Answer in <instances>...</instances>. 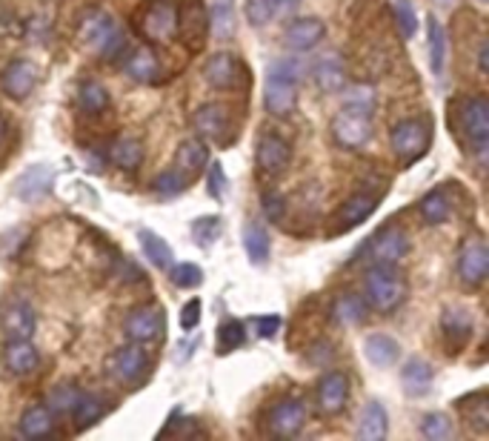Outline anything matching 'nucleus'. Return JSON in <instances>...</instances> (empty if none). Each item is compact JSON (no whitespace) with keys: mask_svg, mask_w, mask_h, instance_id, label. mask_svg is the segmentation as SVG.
<instances>
[{"mask_svg":"<svg viewBox=\"0 0 489 441\" xmlns=\"http://www.w3.org/2000/svg\"><path fill=\"white\" fill-rule=\"evenodd\" d=\"M243 15H247L249 27L261 29L272 20L278 12H275V0H243Z\"/></svg>","mask_w":489,"mask_h":441,"instance_id":"obj_46","label":"nucleus"},{"mask_svg":"<svg viewBox=\"0 0 489 441\" xmlns=\"http://www.w3.org/2000/svg\"><path fill=\"white\" fill-rule=\"evenodd\" d=\"M312 78H315V87L321 89L324 95H332L340 92L347 87V66L340 55H326L315 64L312 69Z\"/></svg>","mask_w":489,"mask_h":441,"instance_id":"obj_24","label":"nucleus"},{"mask_svg":"<svg viewBox=\"0 0 489 441\" xmlns=\"http://www.w3.org/2000/svg\"><path fill=\"white\" fill-rule=\"evenodd\" d=\"M458 410L467 413V422L475 427L478 433H486L489 430V401L484 393H475L470 398H461L458 401Z\"/></svg>","mask_w":489,"mask_h":441,"instance_id":"obj_41","label":"nucleus"},{"mask_svg":"<svg viewBox=\"0 0 489 441\" xmlns=\"http://www.w3.org/2000/svg\"><path fill=\"white\" fill-rule=\"evenodd\" d=\"M486 41H481V46H478V69H481V75H486Z\"/></svg>","mask_w":489,"mask_h":441,"instance_id":"obj_56","label":"nucleus"},{"mask_svg":"<svg viewBox=\"0 0 489 441\" xmlns=\"http://www.w3.org/2000/svg\"><path fill=\"white\" fill-rule=\"evenodd\" d=\"M430 141H432L430 124H426V120H418V118L401 120V124H395L393 132H389L393 152L398 155V161L403 166H409V164L418 161V158L430 150Z\"/></svg>","mask_w":489,"mask_h":441,"instance_id":"obj_5","label":"nucleus"},{"mask_svg":"<svg viewBox=\"0 0 489 441\" xmlns=\"http://www.w3.org/2000/svg\"><path fill=\"white\" fill-rule=\"evenodd\" d=\"M109 161H112L115 166L126 169V173H132V169H138L141 161H143V146L138 138H129V135H124V138H115L112 146H109Z\"/></svg>","mask_w":489,"mask_h":441,"instance_id":"obj_35","label":"nucleus"},{"mask_svg":"<svg viewBox=\"0 0 489 441\" xmlns=\"http://www.w3.org/2000/svg\"><path fill=\"white\" fill-rule=\"evenodd\" d=\"M255 161H258V169L266 178H278L287 173L292 161V146L284 135L264 132L258 138V150H255Z\"/></svg>","mask_w":489,"mask_h":441,"instance_id":"obj_10","label":"nucleus"},{"mask_svg":"<svg viewBox=\"0 0 489 441\" xmlns=\"http://www.w3.org/2000/svg\"><path fill=\"white\" fill-rule=\"evenodd\" d=\"M363 355L372 367H393L401 355V347L393 336L384 333H370L363 338Z\"/></svg>","mask_w":489,"mask_h":441,"instance_id":"obj_30","label":"nucleus"},{"mask_svg":"<svg viewBox=\"0 0 489 441\" xmlns=\"http://www.w3.org/2000/svg\"><path fill=\"white\" fill-rule=\"evenodd\" d=\"M201 304H203L201 298H192V301L183 304V310H180V329L183 333H192V329L201 324V313H203Z\"/></svg>","mask_w":489,"mask_h":441,"instance_id":"obj_51","label":"nucleus"},{"mask_svg":"<svg viewBox=\"0 0 489 441\" xmlns=\"http://www.w3.org/2000/svg\"><path fill=\"white\" fill-rule=\"evenodd\" d=\"M426 41H430V66H432V72L435 75H444L449 41H447V29L432 15L426 18Z\"/></svg>","mask_w":489,"mask_h":441,"instance_id":"obj_34","label":"nucleus"},{"mask_svg":"<svg viewBox=\"0 0 489 441\" xmlns=\"http://www.w3.org/2000/svg\"><path fill=\"white\" fill-rule=\"evenodd\" d=\"M421 433L430 441H449L455 436V427H452V419L444 413H430L421 424Z\"/></svg>","mask_w":489,"mask_h":441,"instance_id":"obj_45","label":"nucleus"},{"mask_svg":"<svg viewBox=\"0 0 489 441\" xmlns=\"http://www.w3.org/2000/svg\"><path fill=\"white\" fill-rule=\"evenodd\" d=\"M435 4H438V6H444V9H452V6L458 4V0H435Z\"/></svg>","mask_w":489,"mask_h":441,"instance_id":"obj_58","label":"nucleus"},{"mask_svg":"<svg viewBox=\"0 0 489 441\" xmlns=\"http://www.w3.org/2000/svg\"><path fill=\"white\" fill-rule=\"evenodd\" d=\"M109 413V404H103L101 398L80 393L78 404L72 407V422H75V430H89L97 422Z\"/></svg>","mask_w":489,"mask_h":441,"instance_id":"obj_37","label":"nucleus"},{"mask_svg":"<svg viewBox=\"0 0 489 441\" xmlns=\"http://www.w3.org/2000/svg\"><path fill=\"white\" fill-rule=\"evenodd\" d=\"M218 229H221V220L218 218H201L192 224V236L198 244H212L218 238Z\"/></svg>","mask_w":489,"mask_h":441,"instance_id":"obj_50","label":"nucleus"},{"mask_svg":"<svg viewBox=\"0 0 489 441\" xmlns=\"http://www.w3.org/2000/svg\"><path fill=\"white\" fill-rule=\"evenodd\" d=\"M4 141H6V118L0 115V146H4Z\"/></svg>","mask_w":489,"mask_h":441,"instance_id":"obj_57","label":"nucleus"},{"mask_svg":"<svg viewBox=\"0 0 489 441\" xmlns=\"http://www.w3.org/2000/svg\"><path fill=\"white\" fill-rule=\"evenodd\" d=\"M252 324H255V329H258L261 338H272L284 321H280L278 315H258V318H252Z\"/></svg>","mask_w":489,"mask_h":441,"instance_id":"obj_53","label":"nucleus"},{"mask_svg":"<svg viewBox=\"0 0 489 441\" xmlns=\"http://www.w3.org/2000/svg\"><path fill=\"white\" fill-rule=\"evenodd\" d=\"M55 430V413L46 404H32L20 415V436L27 438H46Z\"/></svg>","mask_w":489,"mask_h":441,"instance_id":"obj_31","label":"nucleus"},{"mask_svg":"<svg viewBox=\"0 0 489 441\" xmlns=\"http://www.w3.org/2000/svg\"><path fill=\"white\" fill-rule=\"evenodd\" d=\"M134 27L149 43H172L178 38V6L175 0H149L134 15Z\"/></svg>","mask_w":489,"mask_h":441,"instance_id":"obj_3","label":"nucleus"},{"mask_svg":"<svg viewBox=\"0 0 489 441\" xmlns=\"http://www.w3.org/2000/svg\"><path fill=\"white\" fill-rule=\"evenodd\" d=\"M375 206H378L375 195H370V192H355L352 198H347L335 210L332 224H329V238H338V236H344V232L361 227L363 220L375 213Z\"/></svg>","mask_w":489,"mask_h":441,"instance_id":"obj_12","label":"nucleus"},{"mask_svg":"<svg viewBox=\"0 0 489 441\" xmlns=\"http://www.w3.org/2000/svg\"><path fill=\"white\" fill-rule=\"evenodd\" d=\"M298 75L301 66L295 60H275L264 81V106L269 115L287 118L298 106Z\"/></svg>","mask_w":489,"mask_h":441,"instance_id":"obj_1","label":"nucleus"},{"mask_svg":"<svg viewBox=\"0 0 489 441\" xmlns=\"http://www.w3.org/2000/svg\"><path fill=\"white\" fill-rule=\"evenodd\" d=\"M192 127L203 141H212L218 146H226L229 132H232V112L224 104H203L195 109Z\"/></svg>","mask_w":489,"mask_h":441,"instance_id":"obj_9","label":"nucleus"},{"mask_svg":"<svg viewBox=\"0 0 489 441\" xmlns=\"http://www.w3.org/2000/svg\"><path fill=\"white\" fill-rule=\"evenodd\" d=\"M206 164H210V150H206L201 141H183L178 146V152H175V169L187 181L201 178Z\"/></svg>","mask_w":489,"mask_h":441,"instance_id":"obj_25","label":"nucleus"},{"mask_svg":"<svg viewBox=\"0 0 489 441\" xmlns=\"http://www.w3.org/2000/svg\"><path fill=\"white\" fill-rule=\"evenodd\" d=\"M206 169H210V192H212V198L218 201H224V195H226V173H224V164H206Z\"/></svg>","mask_w":489,"mask_h":441,"instance_id":"obj_52","label":"nucleus"},{"mask_svg":"<svg viewBox=\"0 0 489 441\" xmlns=\"http://www.w3.org/2000/svg\"><path fill=\"white\" fill-rule=\"evenodd\" d=\"M458 278L463 287L470 290H478L484 281H486V273H489V250L484 241H467L458 252Z\"/></svg>","mask_w":489,"mask_h":441,"instance_id":"obj_15","label":"nucleus"},{"mask_svg":"<svg viewBox=\"0 0 489 441\" xmlns=\"http://www.w3.org/2000/svg\"><path fill=\"white\" fill-rule=\"evenodd\" d=\"M4 355H6L9 370L15 375H27V373H32L34 367L41 364V352H38V347H34L29 338H9Z\"/></svg>","mask_w":489,"mask_h":441,"instance_id":"obj_28","label":"nucleus"},{"mask_svg":"<svg viewBox=\"0 0 489 441\" xmlns=\"http://www.w3.org/2000/svg\"><path fill=\"white\" fill-rule=\"evenodd\" d=\"M324 35H326V23L321 18H298L287 27L284 46L292 49V52H309V49H315L324 41Z\"/></svg>","mask_w":489,"mask_h":441,"instance_id":"obj_19","label":"nucleus"},{"mask_svg":"<svg viewBox=\"0 0 489 441\" xmlns=\"http://www.w3.org/2000/svg\"><path fill=\"white\" fill-rule=\"evenodd\" d=\"M80 38L87 41V46L95 55H101L103 60H112L126 49V35L118 27L112 15L106 12H95L92 18L83 20L80 27Z\"/></svg>","mask_w":489,"mask_h":441,"instance_id":"obj_4","label":"nucleus"},{"mask_svg":"<svg viewBox=\"0 0 489 441\" xmlns=\"http://www.w3.org/2000/svg\"><path fill=\"white\" fill-rule=\"evenodd\" d=\"M243 250H247L252 264H266L269 261L272 244H269L266 229L258 224V220H247V224H243Z\"/></svg>","mask_w":489,"mask_h":441,"instance_id":"obj_36","label":"nucleus"},{"mask_svg":"<svg viewBox=\"0 0 489 441\" xmlns=\"http://www.w3.org/2000/svg\"><path fill=\"white\" fill-rule=\"evenodd\" d=\"M315 401L324 415L344 413L349 401V378L344 373H326L315 387Z\"/></svg>","mask_w":489,"mask_h":441,"instance_id":"obj_17","label":"nucleus"},{"mask_svg":"<svg viewBox=\"0 0 489 441\" xmlns=\"http://www.w3.org/2000/svg\"><path fill=\"white\" fill-rule=\"evenodd\" d=\"M0 327H4L6 338H32L38 329V315L27 301H11L0 313Z\"/></svg>","mask_w":489,"mask_h":441,"instance_id":"obj_21","label":"nucleus"},{"mask_svg":"<svg viewBox=\"0 0 489 441\" xmlns=\"http://www.w3.org/2000/svg\"><path fill=\"white\" fill-rule=\"evenodd\" d=\"M264 210H266V218L269 220H280L284 218V210H287V204H284V198L280 195H264Z\"/></svg>","mask_w":489,"mask_h":441,"instance_id":"obj_54","label":"nucleus"},{"mask_svg":"<svg viewBox=\"0 0 489 441\" xmlns=\"http://www.w3.org/2000/svg\"><path fill=\"white\" fill-rule=\"evenodd\" d=\"M344 106L372 115L375 106H378V92H375V87H370V83H352V87H344Z\"/></svg>","mask_w":489,"mask_h":441,"instance_id":"obj_40","label":"nucleus"},{"mask_svg":"<svg viewBox=\"0 0 489 441\" xmlns=\"http://www.w3.org/2000/svg\"><path fill=\"white\" fill-rule=\"evenodd\" d=\"M366 313H370V304L355 292H344L332 301V321L338 327H358L366 321Z\"/></svg>","mask_w":489,"mask_h":441,"instance_id":"obj_29","label":"nucleus"},{"mask_svg":"<svg viewBox=\"0 0 489 441\" xmlns=\"http://www.w3.org/2000/svg\"><path fill=\"white\" fill-rule=\"evenodd\" d=\"M243 341H247V327H243V321H238V318H226V321L218 327V350L224 355L238 350Z\"/></svg>","mask_w":489,"mask_h":441,"instance_id":"obj_43","label":"nucleus"},{"mask_svg":"<svg viewBox=\"0 0 489 441\" xmlns=\"http://www.w3.org/2000/svg\"><path fill=\"white\" fill-rule=\"evenodd\" d=\"M34 83H38V69H34L32 60H11V64L4 69V75H0V87L9 97H15V101H23L32 89Z\"/></svg>","mask_w":489,"mask_h":441,"instance_id":"obj_20","label":"nucleus"},{"mask_svg":"<svg viewBox=\"0 0 489 441\" xmlns=\"http://www.w3.org/2000/svg\"><path fill=\"white\" fill-rule=\"evenodd\" d=\"M206 15H210V35L218 41H229L235 35V0H212Z\"/></svg>","mask_w":489,"mask_h":441,"instance_id":"obj_33","label":"nucleus"},{"mask_svg":"<svg viewBox=\"0 0 489 441\" xmlns=\"http://www.w3.org/2000/svg\"><path fill=\"white\" fill-rule=\"evenodd\" d=\"M126 75L138 83H155L157 75H161V60L152 52V49H134V52L126 58Z\"/></svg>","mask_w":489,"mask_h":441,"instance_id":"obj_32","label":"nucleus"},{"mask_svg":"<svg viewBox=\"0 0 489 441\" xmlns=\"http://www.w3.org/2000/svg\"><path fill=\"white\" fill-rule=\"evenodd\" d=\"M80 398V387L78 384H57L52 393H49V404L46 407L52 413H72V407L78 404Z\"/></svg>","mask_w":489,"mask_h":441,"instance_id":"obj_44","label":"nucleus"},{"mask_svg":"<svg viewBox=\"0 0 489 441\" xmlns=\"http://www.w3.org/2000/svg\"><path fill=\"white\" fill-rule=\"evenodd\" d=\"M164 310L155 307V304H146V307H138L126 315L124 333L134 344H152L164 336Z\"/></svg>","mask_w":489,"mask_h":441,"instance_id":"obj_13","label":"nucleus"},{"mask_svg":"<svg viewBox=\"0 0 489 441\" xmlns=\"http://www.w3.org/2000/svg\"><path fill=\"white\" fill-rule=\"evenodd\" d=\"M187 178H183L178 169H166V173H161L155 178L152 190L157 192V198H178V195L187 190Z\"/></svg>","mask_w":489,"mask_h":441,"instance_id":"obj_47","label":"nucleus"},{"mask_svg":"<svg viewBox=\"0 0 489 441\" xmlns=\"http://www.w3.org/2000/svg\"><path fill=\"white\" fill-rule=\"evenodd\" d=\"M241 72H243V66L235 55L218 52L203 64V81L210 83L212 89H235L243 78Z\"/></svg>","mask_w":489,"mask_h":441,"instance_id":"obj_18","label":"nucleus"},{"mask_svg":"<svg viewBox=\"0 0 489 441\" xmlns=\"http://www.w3.org/2000/svg\"><path fill=\"white\" fill-rule=\"evenodd\" d=\"M449 213H452V204H449V195L444 190H432L424 195L421 201V218L426 220V224H444V220H449Z\"/></svg>","mask_w":489,"mask_h":441,"instance_id":"obj_39","label":"nucleus"},{"mask_svg":"<svg viewBox=\"0 0 489 441\" xmlns=\"http://www.w3.org/2000/svg\"><path fill=\"white\" fill-rule=\"evenodd\" d=\"M332 138L340 150L358 152L366 143L372 141V115L370 112H358V109H340L332 118Z\"/></svg>","mask_w":489,"mask_h":441,"instance_id":"obj_6","label":"nucleus"},{"mask_svg":"<svg viewBox=\"0 0 489 441\" xmlns=\"http://www.w3.org/2000/svg\"><path fill=\"white\" fill-rule=\"evenodd\" d=\"M461 127L467 141L478 158L486 155V143H489V104L484 95H475L463 104V112H461Z\"/></svg>","mask_w":489,"mask_h":441,"instance_id":"obj_11","label":"nucleus"},{"mask_svg":"<svg viewBox=\"0 0 489 441\" xmlns=\"http://www.w3.org/2000/svg\"><path fill=\"white\" fill-rule=\"evenodd\" d=\"M435 382V373H432V364L424 361V359H409L403 364L401 370V384H403V393L409 398H421L432 390Z\"/></svg>","mask_w":489,"mask_h":441,"instance_id":"obj_23","label":"nucleus"},{"mask_svg":"<svg viewBox=\"0 0 489 441\" xmlns=\"http://www.w3.org/2000/svg\"><path fill=\"white\" fill-rule=\"evenodd\" d=\"M146 370H149V355H146V350L141 344H126L115 350L112 355L106 359V373L112 382L124 384V387H132L138 384L141 378L146 375Z\"/></svg>","mask_w":489,"mask_h":441,"instance_id":"obj_7","label":"nucleus"},{"mask_svg":"<svg viewBox=\"0 0 489 441\" xmlns=\"http://www.w3.org/2000/svg\"><path fill=\"white\" fill-rule=\"evenodd\" d=\"M307 424V407L298 398H284L278 401L272 410L266 413V430L275 438H292L301 433V427Z\"/></svg>","mask_w":489,"mask_h":441,"instance_id":"obj_14","label":"nucleus"},{"mask_svg":"<svg viewBox=\"0 0 489 441\" xmlns=\"http://www.w3.org/2000/svg\"><path fill=\"white\" fill-rule=\"evenodd\" d=\"M441 329H444V338L449 341L452 352H458L472 338V315L461 307H447L441 315Z\"/></svg>","mask_w":489,"mask_h":441,"instance_id":"obj_27","label":"nucleus"},{"mask_svg":"<svg viewBox=\"0 0 489 441\" xmlns=\"http://www.w3.org/2000/svg\"><path fill=\"white\" fill-rule=\"evenodd\" d=\"M393 15H395V23L401 29V38H407V41L415 38V32H418V15H415L412 0H395Z\"/></svg>","mask_w":489,"mask_h":441,"instance_id":"obj_48","label":"nucleus"},{"mask_svg":"<svg viewBox=\"0 0 489 441\" xmlns=\"http://www.w3.org/2000/svg\"><path fill=\"white\" fill-rule=\"evenodd\" d=\"M389 433V415L381 401H366L358 415V438L361 441H384Z\"/></svg>","mask_w":489,"mask_h":441,"instance_id":"obj_26","label":"nucleus"},{"mask_svg":"<svg viewBox=\"0 0 489 441\" xmlns=\"http://www.w3.org/2000/svg\"><path fill=\"white\" fill-rule=\"evenodd\" d=\"M138 241H141V250L146 252V259H149V264L161 267V269H169L172 267V247L157 236L155 229H141L138 232Z\"/></svg>","mask_w":489,"mask_h":441,"instance_id":"obj_38","label":"nucleus"},{"mask_svg":"<svg viewBox=\"0 0 489 441\" xmlns=\"http://www.w3.org/2000/svg\"><path fill=\"white\" fill-rule=\"evenodd\" d=\"M298 6H301V0H275L278 15H289V12H295Z\"/></svg>","mask_w":489,"mask_h":441,"instance_id":"obj_55","label":"nucleus"},{"mask_svg":"<svg viewBox=\"0 0 489 441\" xmlns=\"http://www.w3.org/2000/svg\"><path fill=\"white\" fill-rule=\"evenodd\" d=\"M78 106L83 109V112H89V115H101L103 109L109 106V92L101 87V83H95V81L80 83Z\"/></svg>","mask_w":489,"mask_h":441,"instance_id":"obj_42","label":"nucleus"},{"mask_svg":"<svg viewBox=\"0 0 489 441\" xmlns=\"http://www.w3.org/2000/svg\"><path fill=\"white\" fill-rule=\"evenodd\" d=\"M407 252H409V238L398 227H384L370 241V247H366V255H370L372 264H386V267H395L401 259H407Z\"/></svg>","mask_w":489,"mask_h":441,"instance_id":"obj_16","label":"nucleus"},{"mask_svg":"<svg viewBox=\"0 0 489 441\" xmlns=\"http://www.w3.org/2000/svg\"><path fill=\"white\" fill-rule=\"evenodd\" d=\"M178 38L192 52H201L210 38V15H206L203 0H183L178 6Z\"/></svg>","mask_w":489,"mask_h":441,"instance_id":"obj_8","label":"nucleus"},{"mask_svg":"<svg viewBox=\"0 0 489 441\" xmlns=\"http://www.w3.org/2000/svg\"><path fill=\"white\" fill-rule=\"evenodd\" d=\"M52 181H55V175H52V169L49 166H43V164L29 166L27 173L15 181V195L23 201H29V204L41 201L49 195V190H52Z\"/></svg>","mask_w":489,"mask_h":441,"instance_id":"obj_22","label":"nucleus"},{"mask_svg":"<svg viewBox=\"0 0 489 441\" xmlns=\"http://www.w3.org/2000/svg\"><path fill=\"white\" fill-rule=\"evenodd\" d=\"M169 278H172L175 287L192 290V287L203 284V269L198 264H175L172 269H169Z\"/></svg>","mask_w":489,"mask_h":441,"instance_id":"obj_49","label":"nucleus"},{"mask_svg":"<svg viewBox=\"0 0 489 441\" xmlns=\"http://www.w3.org/2000/svg\"><path fill=\"white\" fill-rule=\"evenodd\" d=\"M407 278H403L395 267L372 264L363 275V301L370 304L375 313H395L403 301H407Z\"/></svg>","mask_w":489,"mask_h":441,"instance_id":"obj_2","label":"nucleus"}]
</instances>
